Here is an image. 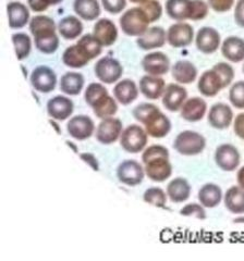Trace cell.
Masks as SVG:
<instances>
[{"label":"cell","mask_w":244,"mask_h":261,"mask_svg":"<svg viewBox=\"0 0 244 261\" xmlns=\"http://www.w3.org/2000/svg\"><path fill=\"white\" fill-rule=\"evenodd\" d=\"M122 32L128 36L140 37L150 28V20L141 7L128 9L119 20Z\"/></svg>","instance_id":"cell-1"},{"label":"cell","mask_w":244,"mask_h":261,"mask_svg":"<svg viewBox=\"0 0 244 261\" xmlns=\"http://www.w3.org/2000/svg\"><path fill=\"white\" fill-rule=\"evenodd\" d=\"M206 147V140L201 133L186 129L179 133L174 142V148L182 156L192 157L202 153Z\"/></svg>","instance_id":"cell-2"},{"label":"cell","mask_w":244,"mask_h":261,"mask_svg":"<svg viewBox=\"0 0 244 261\" xmlns=\"http://www.w3.org/2000/svg\"><path fill=\"white\" fill-rule=\"evenodd\" d=\"M119 141L125 151L129 153H139L148 146L149 134L141 125L131 124L124 128Z\"/></svg>","instance_id":"cell-3"},{"label":"cell","mask_w":244,"mask_h":261,"mask_svg":"<svg viewBox=\"0 0 244 261\" xmlns=\"http://www.w3.org/2000/svg\"><path fill=\"white\" fill-rule=\"evenodd\" d=\"M95 75L104 84H113L124 75V67L120 61L112 57H103L95 63Z\"/></svg>","instance_id":"cell-4"},{"label":"cell","mask_w":244,"mask_h":261,"mask_svg":"<svg viewBox=\"0 0 244 261\" xmlns=\"http://www.w3.org/2000/svg\"><path fill=\"white\" fill-rule=\"evenodd\" d=\"M142 124L150 137L158 138V140L166 137L173 127L172 121L158 107L150 113Z\"/></svg>","instance_id":"cell-5"},{"label":"cell","mask_w":244,"mask_h":261,"mask_svg":"<svg viewBox=\"0 0 244 261\" xmlns=\"http://www.w3.org/2000/svg\"><path fill=\"white\" fill-rule=\"evenodd\" d=\"M144 167L136 160H125L117 168V177L119 181L129 187L140 185L145 177Z\"/></svg>","instance_id":"cell-6"},{"label":"cell","mask_w":244,"mask_h":261,"mask_svg":"<svg viewBox=\"0 0 244 261\" xmlns=\"http://www.w3.org/2000/svg\"><path fill=\"white\" fill-rule=\"evenodd\" d=\"M124 124L120 119L110 117L103 119L96 128V140L103 145H111L120 140Z\"/></svg>","instance_id":"cell-7"},{"label":"cell","mask_w":244,"mask_h":261,"mask_svg":"<svg viewBox=\"0 0 244 261\" xmlns=\"http://www.w3.org/2000/svg\"><path fill=\"white\" fill-rule=\"evenodd\" d=\"M30 81L35 91L48 94L55 91L57 86V74L47 65H38L32 72Z\"/></svg>","instance_id":"cell-8"},{"label":"cell","mask_w":244,"mask_h":261,"mask_svg":"<svg viewBox=\"0 0 244 261\" xmlns=\"http://www.w3.org/2000/svg\"><path fill=\"white\" fill-rule=\"evenodd\" d=\"M241 161L240 152L232 144L219 145L215 151V162L219 169L226 172H233L238 169Z\"/></svg>","instance_id":"cell-9"},{"label":"cell","mask_w":244,"mask_h":261,"mask_svg":"<svg viewBox=\"0 0 244 261\" xmlns=\"http://www.w3.org/2000/svg\"><path fill=\"white\" fill-rule=\"evenodd\" d=\"M194 39V29L190 23L178 22L167 31V43L174 48L189 47Z\"/></svg>","instance_id":"cell-10"},{"label":"cell","mask_w":244,"mask_h":261,"mask_svg":"<svg viewBox=\"0 0 244 261\" xmlns=\"http://www.w3.org/2000/svg\"><path fill=\"white\" fill-rule=\"evenodd\" d=\"M145 174L151 181L162 183L173 174V165L169 157H157L144 163Z\"/></svg>","instance_id":"cell-11"},{"label":"cell","mask_w":244,"mask_h":261,"mask_svg":"<svg viewBox=\"0 0 244 261\" xmlns=\"http://www.w3.org/2000/svg\"><path fill=\"white\" fill-rule=\"evenodd\" d=\"M67 129L69 135L78 141H86L96 132L93 119L85 114L72 117L68 122Z\"/></svg>","instance_id":"cell-12"},{"label":"cell","mask_w":244,"mask_h":261,"mask_svg":"<svg viewBox=\"0 0 244 261\" xmlns=\"http://www.w3.org/2000/svg\"><path fill=\"white\" fill-rule=\"evenodd\" d=\"M195 45H197V48L202 54H214L222 46L221 34L214 28H202L199 30L197 36H195Z\"/></svg>","instance_id":"cell-13"},{"label":"cell","mask_w":244,"mask_h":261,"mask_svg":"<svg viewBox=\"0 0 244 261\" xmlns=\"http://www.w3.org/2000/svg\"><path fill=\"white\" fill-rule=\"evenodd\" d=\"M207 120L211 127L223 130L229 127L233 122V111L229 105L218 102L210 107Z\"/></svg>","instance_id":"cell-14"},{"label":"cell","mask_w":244,"mask_h":261,"mask_svg":"<svg viewBox=\"0 0 244 261\" xmlns=\"http://www.w3.org/2000/svg\"><path fill=\"white\" fill-rule=\"evenodd\" d=\"M142 68L146 74L162 76L170 70V60L168 56L161 51H154L144 56Z\"/></svg>","instance_id":"cell-15"},{"label":"cell","mask_w":244,"mask_h":261,"mask_svg":"<svg viewBox=\"0 0 244 261\" xmlns=\"http://www.w3.org/2000/svg\"><path fill=\"white\" fill-rule=\"evenodd\" d=\"M46 109L48 116L52 119L64 121L72 116L73 111H75V103L67 96L57 95L48 100Z\"/></svg>","instance_id":"cell-16"},{"label":"cell","mask_w":244,"mask_h":261,"mask_svg":"<svg viewBox=\"0 0 244 261\" xmlns=\"http://www.w3.org/2000/svg\"><path fill=\"white\" fill-rule=\"evenodd\" d=\"M161 98L162 105L168 111L177 112L181 110L183 103L188 99V91L181 84L170 83L166 86Z\"/></svg>","instance_id":"cell-17"},{"label":"cell","mask_w":244,"mask_h":261,"mask_svg":"<svg viewBox=\"0 0 244 261\" xmlns=\"http://www.w3.org/2000/svg\"><path fill=\"white\" fill-rule=\"evenodd\" d=\"M167 42V32L160 27L149 28L143 35L137 37V47L142 50H154V49L164 47Z\"/></svg>","instance_id":"cell-18"},{"label":"cell","mask_w":244,"mask_h":261,"mask_svg":"<svg viewBox=\"0 0 244 261\" xmlns=\"http://www.w3.org/2000/svg\"><path fill=\"white\" fill-rule=\"evenodd\" d=\"M93 34L100 40L103 47L112 46L117 42L119 35L116 24L106 18L97 20L93 29Z\"/></svg>","instance_id":"cell-19"},{"label":"cell","mask_w":244,"mask_h":261,"mask_svg":"<svg viewBox=\"0 0 244 261\" xmlns=\"http://www.w3.org/2000/svg\"><path fill=\"white\" fill-rule=\"evenodd\" d=\"M181 118L186 122L201 121L207 112V102L202 97H192L186 99L180 110Z\"/></svg>","instance_id":"cell-20"},{"label":"cell","mask_w":244,"mask_h":261,"mask_svg":"<svg viewBox=\"0 0 244 261\" xmlns=\"http://www.w3.org/2000/svg\"><path fill=\"white\" fill-rule=\"evenodd\" d=\"M139 88L141 94L148 99L156 100L162 97L166 89V82L161 76L146 74L141 77Z\"/></svg>","instance_id":"cell-21"},{"label":"cell","mask_w":244,"mask_h":261,"mask_svg":"<svg viewBox=\"0 0 244 261\" xmlns=\"http://www.w3.org/2000/svg\"><path fill=\"white\" fill-rule=\"evenodd\" d=\"M198 88L202 96L215 97L222 89H224L222 77L216 70L211 68L201 75V77L199 79Z\"/></svg>","instance_id":"cell-22"},{"label":"cell","mask_w":244,"mask_h":261,"mask_svg":"<svg viewBox=\"0 0 244 261\" xmlns=\"http://www.w3.org/2000/svg\"><path fill=\"white\" fill-rule=\"evenodd\" d=\"M194 0H167L166 12L170 19L178 22L193 19Z\"/></svg>","instance_id":"cell-23"},{"label":"cell","mask_w":244,"mask_h":261,"mask_svg":"<svg viewBox=\"0 0 244 261\" xmlns=\"http://www.w3.org/2000/svg\"><path fill=\"white\" fill-rule=\"evenodd\" d=\"M139 86L136 85L134 81L130 79L120 80L113 87V97L116 98V100L119 103L124 106H129L135 101L139 97Z\"/></svg>","instance_id":"cell-24"},{"label":"cell","mask_w":244,"mask_h":261,"mask_svg":"<svg viewBox=\"0 0 244 261\" xmlns=\"http://www.w3.org/2000/svg\"><path fill=\"white\" fill-rule=\"evenodd\" d=\"M30 8L19 2H11L7 5L8 20L12 30L22 29L30 23Z\"/></svg>","instance_id":"cell-25"},{"label":"cell","mask_w":244,"mask_h":261,"mask_svg":"<svg viewBox=\"0 0 244 261\" xmlns=\"http://www.w3.org/2000/svg\"><path fill=\"white\" fill-rule=\"evenodd\" d=\"M173 77L181 85L192 84L198 79L199 71L195 64L189 60H179L172 68Z\"/></svg>","instance_id":"cell-26"},{"label":"cell","mask_w":244,"mask_h":261,"mask_svg":"<svg viewBox=\"0 0 244 261\" xmlns=\"http://www.w3.org/2000/svg\"><path fill=\"white\" fill-rule=\"evenodd\" d=\"M191 191L192 187L188 179L184 177H176L168 183L166 193L170 201L181 203L190 198Z\"/></svg>","instance_id":"cell-27"},{"label":"cell","mask_w":244,"mask_h":261,"mask_svg":"<svg viewBox=\"0 0 244 261\" xmlns=\"http://www.w3.org/2000/svg\"><path fill=\"white\" fill-rule=\"evenodd\" d=\"M225 58L233 63L244 60V39L238 36L227 37L221 46Z\"/></svg>","instance_id":"cell-28"},{"label":"cell","mask_w":244,"mask_h":261,"mask_svg":"<svg viewBox=\"0 0 244 261\" xmlns=\"http://www.w3.org/2000/svg\"><path fill=\"white\" fill-rule=\"evenodd\" d=\"M56 31L57 30H46L33 35L34 44L38 51L45 55H52L58 50L59 37Z\"/></svg>","instance_id":"cell-29"},{"label":"cell","mask_w":244,"mask_h":261,"mask_svg":"<svg viewBox=\"0 0 244 261\" xmlns=\"http://www.w3.org/2000/svg\"><path fill=\"white\" fill-rule=\"evenodd\" d=\"M198 197L205 208L213 209L219 206L224 198V195L221 186L215 183H206L200 189Z\"/></svg>","instance_id":"cell-30"},{"label":"cell","mask_w":244,"mask_h":261,"mask_svg":"<svg viewBox=\"0 0 244 261\" xmlns=\"http://www.w3.org/2000/svg\"><path fill=\"white\" fill-rule=\"evenodd\" d=\"M85 79L80 72H67L60 80V91L68 96H78L82 92Z\"/></svg>","instance_id":"cell-31"},{"label":"cell","mask_w":244,"mask_h":261,"mask_svg":"<svg viewBox=\"0 0 244 261\" xmlns=\"http://www.w3.org/2000/svg\"><path fill=\"white\" fill-rule=\"evenodd\" d=\"M73 10L80 19L85 21L97 20L102 12L99 0H75Z\"/></svg>","instance_id":"cell-32"},{"label":"cell","mask_w":244,"mask_h":261,"mask_svg":"<svg viewBox=\"0 0 244 261\" xmlns=\"http://www.w3.org/2000/svg\"><path fill=\"white\" fill-rule=\"evenodd\" d=\"M227 210L233 215L244 214V190L239 185L231 186L224 195Z\"/></svg>","instance_id":"cell-33"},{"label":"cell","mask_w":244,"mask_h":261,"mask_svg":"<svg viewBox=\"0 0 244 261\" xmlns=\"http://www.w3.org/2000/svg\"><path fill=\"white\" fill-rule=\"evenodd\" d=\"M91 61L87 55L83 51L78 44L69 46L62 55V62L64 65L71 69L84 68Z\"/></svg>","instance_id":"cell-34"},{"label":"cell","mask_w":244,"mask_h":261,"mask_svg":"<svg viewBox=\"0 0 244 261\" xmlns=\"http://www.w3.org/2000/svg\"><path fill=\"white\" fill-rule=\"evenodd\" d=\"M83 23L79 18L75 15L64 16L58 23V32L59 34L68 40H73L83 33Z\"/></svg>","instance_id":"cell-35"},{"label":"cell","mask_w":244,"mask_h":261,"mask_svg":"<svg viewBox=\"0 0 244 261\" xmlns=\"http://www.w3.org/2000/svg\"><path fill=\"white\" fill-rule=\"evenodd\" d=\"M92 109L95 116L101 120L110 118L115 116L118 111V101L116 100L115 97L107 95L102 100L97 102Z\"/></svg>","instance_id":"cell-36"},{"label":"cell","mask_w":244,"mask_h":261,"mask_svg":"<svg viewBox=\"0 0 244 261\" xmlns=\"http://www.w3.org/2000/svg\"><path fill=\"white\" fill-rule=\"evenodd\" d=\"M77 44L83 49V51L91 60L97 58L103 51V45L94 36V34H85L81 36Z\"/></svg>","instance_id":"cell-37"},{"label":"cell","mask_w":244,"mask_h":261,"mask_svg":"<svg viewBox=\"0 0 244 261\" xmlns=\"http://www.w3.org/2000/svg\"><path fill=\"white\" fill-rule=\"evenodd\" d=\"M12 43L15 49L17 58L22 61L31 54L32 50V39L26 33H15L12 35Z\"/></svg>","instance_id":"cell-38"},{"label":"cell","mask_w":244,"mask_h":261,"mask_svg":"<svg viewBox=\"0 0 244 261\" xmlns=\"http://www.w3.org/2000/svg\"><path fill=\"white\" fill-rule=\"evenodd\" d=\"M168 195L167 193L161 189V187L153 186L146 190L143 194V200L146 203H150L152 206H155L158 208H166Z\"/></svg>","instance_id":"cell-39"},{"label":"cell","mask_w":244,"mask_h":261,"mask_svg":"<svg viewBox=\"0 0 244 261\" xmlns=\"http://www.w3.org/2000/svg\"><path fill=\"white\" fill-rule=\"evenodd\" d=\"M107 95H109L108 89L102 83H91L85 89L84 99L89 107L93 108L97 102Z\"/></svg>","instance_id":"cell-40"},{"label":"cell","mask_w":244,"mask_h":261,"mask_svg":"<svg viewBox=\"0 0 244 261\" xmlns=\"http://www.w3.org/2000/svg\"><path fill=\"white\" fill-rule=\"evenodd\" d=\"M29 28L32 35H35L37 33L46 30H58V25H56V22L46 15H36L32 18L29 23Z\"/></svg>","instance_id":"cell-41"},{"label":"cell","mask_w":244,"mask_h":261,"mask_svg":"<svg viewBox=\"0 0 244 261\" xmlns=\"http://www.w3.org/2000/svg\"><path fill=\"white\" fill-rule=\"evenodd\" d=\"M229 100L234 108L244 109V81H238L231 85Z\"/></svg>","instance_id":"cell-42"},{"label":"cell","mask_w":244,"mask_h":261,"mask_svg":"<svg viewBox=\"0 0 244 261\" xmlns=\"http://www.w3.org/2000/svg\"><path fill=\"white\" fill-rule=\"evenodd\" d=\"M140 7L148 15L151 23L158 21L162 15V7L158 0H148V2L140 5Z\"/></svg>","instance_id":"cell-43"},{"label":"cell","mask_w":244,"mask_h":261,"mask_svg":"<svg viewBox=\"0 0 244 261\" xmlns=\"http://www.w3.org/2000/svg\"><path fill=\"white\" fill-rule=\"evenodd\" d=\"M214 70H216L218 72V74L221 75L222 81H223V85H224V89L229 87L232 82L234 80V69L231 67V65L228 62H218L216 63L214 67Z\"/></svg>","instance_id":"cell-44"},{"label":"cell","mask_w":244,"mask_h":261,"mask_svg":"<svg viewBox=\"0 0 244 261\" xmlns=\"http://www.w3.org/2000/svg\"><path fill=\"white\" fill-rule=\"evenodd\" d=\"M180 215L184 217H194L200 220H205L207 215L205 211V207L202 203L198 202H190L186 203L184 207L181 208Z\"/></svg>","instance_id":"cell-45"},{"label":"cell","mask_w":244,"mask_h":261,"mask_svg":"<svg viewBox=\"0 0 244 261\" xmlns=\"http://www.w3.org/2000/svg\"><path fill=\"white\" fill-rule=\"evenodd\" d=\"M170 153L169 150L166 148L164 145H151L150 147H146V148L143 150L142 153V162L143 165L145 162H148L149 160L153 158H157V157H169Z\"/></svg>","instance_id":"cell-46"},{"label":"cell","mask_w":244,"mask_h":261,"mask_svg":"<svg viewBox=\"0 0 244 261\" xmlns=\"http://www.w3.org/2000/svg\"><path fill=\"white\" fill-rule=\"evenodd\" d=\"M156 108H157L156 105L150 103V102H143V103L137 105L136 107L133 109L132 116L137 122H141V123H143L144 120L150 116V113Z\"/></svg>","instance_id":"cell-47"},{"label":"cell","mask_w":244,"mask_h":261,"mask_svg":"<svg viewBox=\"0 0 244 261\" xmlns=\"http://www.w3.org/2000/svg\"><path fill=\"white\" fill-rule=\"evenodd\" d=\"M102 5L110 14H119L125 10L127 0H102Z\"/></svg>","instance_id":"cell-48"},{"label":"cell","mask_w":244,"mask_h":261,"mask_svg":"<svg viewBox=\"0 0 244 261\" xmlns=\"http://www.w3.org/2000/svg\"><path fill=\"white\" fill-rule=\"evenodd\" d=\"M234 5V0H208V6L215 12L224 13L229 11Z\"/></svg>","instance_id":"cell-49"},{"label":"cell","mask_w":244,"mask_h":261,"mask_svg":"<svg viewBox=\"0 0 244 261\" xmlns=\"http://www.w3.org/2000/svg\"><path fill=\"white\" fill-rule=\"evenodd\" d=\"M29 8L34 12L46 11L52 6L50 0H28Z\"/></svg>","instance_id":"cell-50"},{"label":"cell","mask_w":244,"mask_h":261,"mask_svg":"<svg viewBox=\"0 0 244 261\" xmlns=\"http://www.w3.org/2000/svg\"><path fill=\"white\" fill-rule=\"evenodd\" d=\"M233 130L240 140L244 141V112L239 113L233 121Z\"/></svg>","instance_id":"cell-51"},{"label":"cell","mask_w":244,"mask_h":261,"mask_svg":"<svg viewBox=\"0 0 244 261\" xmlns=\"http://www.w3.org/2000/svg\"><path fill=\"white\" fill-rule=\"evenodd\" d=\"M234 21L238 25L244 29V0H238L234 8Z\"/></svg>","instance_id":"cell-52"},{"label":"cell","mask_w":244,"mask_h":261,"mask_svg":"<svg viewBox=\"0 0 244 261\" xmlns=\"http://www.w3.org/2000/svg\"><path fill=\"white\" fill-rule=\"evenodd\" d=\"M80 158L82 159L85 163L91 167L94 171H99L100 170V162L97 160L96 156L92 152H82L80 153Z\"/></svg>","instance_id":"cell-53"},{"label":"cell","mask_w":244,"mask_h":261,"mask_svg":"<svg viewBox=\"0 0 244 261\" xmlns=\"http://www.w3.org/2000/svg\"><path fill=\"white\" fill-rule=\"evenodd\" d=\"M237 182H238V185L240 187H242V189L244 190V166L241 167L238 172H237Z\"/></svg>","instance_id":"cell-54"},{"label":"cell","mask_w":244,"mask_h":261,"mask_svg":"<svg viewBox=\"0 0 244 261\" xmlns=\"http://www.w3.org/2000/svg\"><path fill=\"white\" fill-rule=\"evenodd\" d=\"M50 122H51L52 126L56 129V132L60 135V134H61V128H60V126H59V124H58V122H57V120L51 119V120H50Z\"/></svg>","instance_id":"cell-55"},{"label":"cell","mask_w":244,"mask_h":261,"mask_svg":"<svg viewBox=\"0 0 244 261\" xmlns=\"http://www.w3.org/2000/svg\"><path fill=\"white\" fill-rule=\"evenodd\" d=\"M67 143V145L70 147V148L73 150V151H75L76 153H79V149H78V146L75 144V143H73V142H70V141H67L66 142Z\"/></svg>","instance_id":"cell-56"},{"label":"cell","mask_w":244,"mask_h":261,"mask_svg":"<svg viewBox=\"0 0 244 261\" xmlns=\"http://www.w3.org/2000/svg\"><path fill=\"white\" fill-rule=\"evenodd\" d=\"M233 223H237V224H244V216L238 217L233 220Z\"/></svg>","instance_id":"cell-57"},{"label":"cell","mask_w":244,"mask_h":261,"mask_svg":"<svg viewBox=\"0 0 244 261\" xmlns=\"http://www.w3.org/2000/svg\"><path fill=\"white\" fill-rule=\"evenodd\" d=\"M50 2H51L52 6H56V5H59L60 3H62L63 0H50Z\"/></svg>","instance_id":"cell-58"},{"label":"cell","mask_w":244,"mask_h":261,"mask_svg":"<svg viewBox=\"0 0 244 261\" xmlns=\"http://www.w3.org/2000/svg\"><path fill=\"white\" fill-rule=\"evenodd\" d=\"M130 2L133 3V4H139V5H142L143 3L148 2V0H130Z\"/></svg>","instance_id":"cell-59"},{"label":"cell","mask_w":244,"mask_h":261,"mask_svg":"<svg viewBox=\"0 0 244 261\" xmlns=\"http://www.w3.org/2000/svg\"><path fill=\"white\" fill-rule=\"evenodd\" d=\"M243 73H244V65H243Z\"/></svg>","instance_id":"cell-60"}]
</instances>
